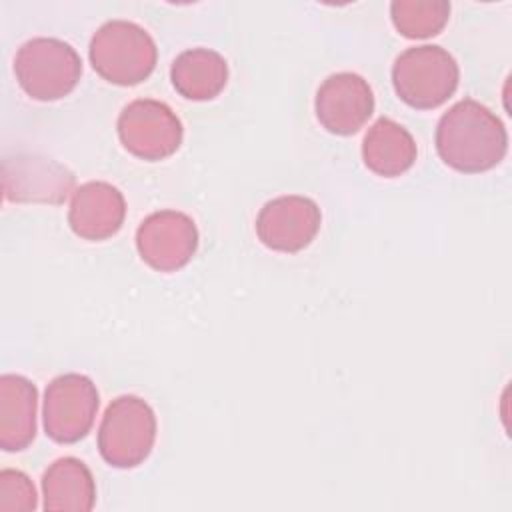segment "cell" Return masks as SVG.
<instances>
[{
	"label": "cell",
	"instance_id": "e0dca14e",
	"mask_svg": "<svg viewBox=\"0 0 512 512\" xmlns=\"http://www.w3.org/2000/svg\"><path fill=\"white\" fill-rule=\"evenodd\" d=\"M394 28L412 40L430 38L442 32L450 18L446 0H394L390 4Z\"/></svg>",
	"mask_w": 512,
	"mask_h": 512
},
{
	"label": "cell",
	"instance_id": "52a82bcc",
	"mask_svg": "<svg viewBox=\"0 0 512 512\" xmlns=\"http://www.w3.org/2000/svg\"><path fill=\"white\" fill-rule=\"evenodd\" d=\"M100 396L96 384L76 372L56 376L44 392V432L58 444L82 440L96 418Z\"/></svg>",
	"mask_w": 512,
	"mask_h": 512
},
{
	"label": "cell",
	"instance_id": "4fadbf2b",
	"mask_svg": "<svg viewBox=\"0 0 512 512\" xmlns=\"http://www.w3.org/2000/svg\"><path fill=\"white\" fill-rule=\"evenodd\" d=\"M38 390L20 374L0 376V448L20 452L36 436Z\"/></svg>",
	"mask_w": 512,
	"mask_h": 512
},
{
	"label": "cell",
	"instance_id": "7a4b0ae2",
	"mask_svg": "<svg viewBox=\"0 0 512 512\" xmlns=\"http://www.w3.org/2000/svg\"><path fill=\"white\" fill-rule=\"evenodd\" d=\"M90 64L98 76L116 86H136L156 68L158 48L152 36L130 20L102 24L88 48Z\"/></svg>",
	"mask_w": 512,
	"mask_h": 512
},
{
	"label": "cell",
	"instance_id": "2e32d148",
	"mask_svg": "<svg viewBox=\"0 0 512 512\" xmlns=\"http://www.w3.org/2000/svg\"><path fill=\"white\" fill-rule=\"evenodd\" d=\"M174 90L194 102L216 98L228 82V64L222 54L210 48H190L176 56L170 66Z\"/></svg>",
	"mask_w": 512,
	"mask_h": 512
},
{
	"label": "cell",
	"instance_id": "5b68a950",
	"mask_svg": "<svg viewBox=\"0 0 512 512\" xmlns=\"http://www.w3.org/2000/svg\"><path fill=\"white\" fill-rule=\"evenodd\" d=\"M14 74L30 98L52 102L76 88L82 76V60L68 42L38 36L18 48Z\"/></svg>",
	"mask_w": 512,
	"mask_h": 512
},
{
	"label": "cell",
	"instance_id": "8992f818",
	"mask_svg": "<svg viewBox=\"0 0 512 512\" xmlns=\"http://www.w3.org/2000/svg\"><path fill=\"white\" fill-rule=\"evenodd\" d=\"M122 146L136 158L158 162L172 156L184 138V128L176 112L152 98L126 104L116 122Z\"/></svg>",
	"mask_w": 512,
	"mask_h": 512
},
{
	"label": "cell",
	"instance_id": "5bb4252c",
	"mask_svg": "<svg viewBox=\"0 0 512 512\" xmlns=\"http://www.w3.org/2000/svg\"><path fill=\"white\" fill-rule=\"evenodd\" d=\"M42 496L48 512H88L96 504L94 476L82 460L58 458L42 476Z\"/></svg>",
	"mask_w": 512,
	"mask_h": 512
},
{
	"label": "cell",
	"instance_id": "ac0fdd59",
	"mask_svg": "<svg viewBox=\"0 0 512 512\" xmlns=\"http://www.w3.org/2000/svg\"><path fill=\"white\" fill-rule=\"evenodd\" d=\"M36 504L34 484L24 472L12 468L0 472V512H30Z\"/></svg>",
	"mask_w": 512,
	"mask_h": 512
},
{
	"label": "cell",
	"instance_id": "6da1fadb",
	"mask_svg": "<svg viewBox=\"0 0 512 512\" xmlns=\"http://www.w3.org/2000/svg\"><path fill=\"white\" fill-rule=\"evenodd\" d=\"M434 144L440 160L452 170L480 174L496 168L504 160L508 132L490 108L464 98L440 116Z\"/></svg>",
	"mask_w": 512,
	"mask_h": 512
},
{
	"label": "cell",
	"instance_id": "8fae6325",
	"mask_svg": "<svg viewBox=\"0 0 512 512\" xmlns=\"http://www.w3.org/2000/svg\"><path fill=\"white\" fill-rule=\"evenodd\" d=\"M126 216V200L122 192L102 180L80 184L68 208V224L76 236L100 242L114 236Z\"/></svg>",
	"mask_w": 512,
	"mask_h": 512
},
{
	"label": "cell",
	"instance_id": "ba28073f",
	"mask_svg": "<svg viewBox=\"0 0 512 512\" xmlns=\"http://www.w3.org/2000/svg\"><path fill=\"white\" fill-rule=\"evenodd\" d=\"M140 258L158 272L184 268L198 250L194 220L178 210H158L142 220L136 230Z\"/></svg>",
	"mask_w": 512,
	"mask_h": 512
},
{
	"label": "cell",
	"instance_id": "30bf717a",
	"mask_svg": "<svg viewBox=\"0 0 512 512\" xmlns=\"http://www.w3.org/2000/svg\"><path fill=\"white\" fill-rule=\"evenodd\" d=\"M316 118L330 134H356L374 112V92L360 74H330L318 88L314 100Z\"/></svg>",
	"mask_w": 512,
	"mask_h": 512
},
{
	"label": "cell",
	"instance_id": "7c38bea8",
	"mask_svg": "<svg viewBox=\"0 0 512 512\" xmlns=\"http://www.w3.org/2000/svg\"><path fill=\"white\" fill-rule=\"evenodd\" d=\"M72 188V172L50 158L18 156L4 166V192L14 202L60 204Z\"/></svg>",
	"mask_w": 512,
	"mask_h": 512
},
{
	"label": "cell",
	"instance_id": "9c48e42d",
	"mask_svg": "<svg viewBox=\"0 0 512 512\" xmlns=\"http://www.w3.org/2000/svg\"><path fill=\"white\" fill-rule=\"evenodd\" d=\"M322 224L318 204L300 194H286L266 202L256 216L258 240L274 250L294 254L310 246Z\"/></svg>",
	"mask_w": 512,
	"mask_h": 512
},
{
	"label": "cell",
	"instance_id": "3957f363",
	"mask_svg": "<svg viewBox=\"0 0 512 512\" xmlns=\"http://www.w3.org/2000/svg\"><path fill=\"white\" fill-rule=\"evenodd\" d=\"M460 68L454 56L436 44L406 48L392 66L396 96L416 110L442 106L458 88Z\"/></svg>",
	"mask_w": 512,
	"mask_h": 512
},
{
	"label": "cell",
	"instance_id": "277c9868",
	"mask_svg": "<svg viewBox=\"0 0 512 512\" xmlns=\"http://www.w3.org/2000/svg\"><path fill=\"white\" fill-rule=\"evenodd\" d=\"M156 440V414L134 394L114 398L98 428V452L112 468H136L152 452Z\"/></svg>",
	"mask_w": 512,
	"mask_h": 512
},
{
	"label": "cell",
	"instance_id": "9a60e30c",
	"mask_svg": "<svg viewBox=\"0 0 512 512\" xmlns=\"http://www.w3.org/2000/svg\"><path fill=\"white\" fill-rule=\"evenodd\" d=\"M418 148L412 134L392 118H378L362 140V160L370 172L396 178L412 168Z\"/></svg>",
	"mask_w": 512,
	"mask_h": 512
}]
</instances>
